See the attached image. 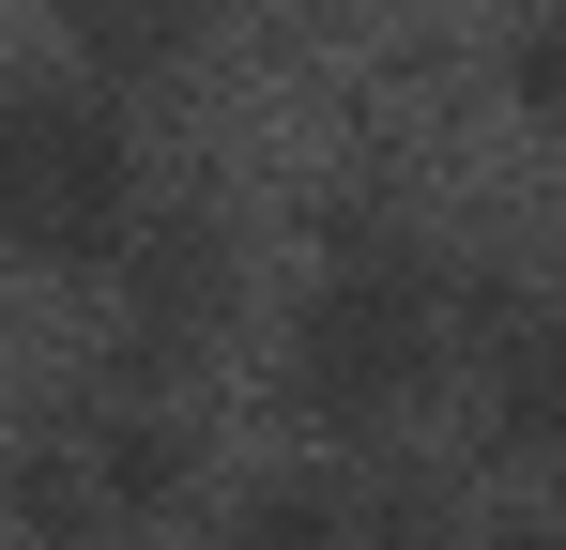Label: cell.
Returning a JSON list of instances; mask_svg holds the SVG:
<instances>
[{
  "label": "cell",
  "mask_w": 566,
  "mask_h": 550,
  "mask_svg": "<svg viewBox=\"0 0 566 550\" xmlns=\"http://www.w3.org/2000/svg\"><path fill=\"white\" fill-rule=\"evenodd\" d=\"M444 337H460L444 275L398 261V245H368V261H322V275H306V306H291V337H276V382H291L306 429L368 444V429H398V413L444 382Z\"/></svg>",
  "instance_id": "obj_1"
},
{
  "label": "cell",
  "mask_w": 566,
  "mask_h": 550,
  "mask_svg": "<svg viewBox=\"0 0 566 550\" xmlns=\"http://www.w3.org/2000/svg\"><path fill=\"white\" fill-rule=\"evenodd\" d=\"M0 214H15V245L46 275L138 261V138H123V107L77 77H31L15 123H0Z\"/></svg>",
  "instance_id": "obj_2"
},
{
  "label": "cell",
  "mask_w": 566,
  "mask_h": 550,
  "mask_svg": "<svg viewBox=\"0 0 566 550\" xmlns=\"http://www.w3.org/2000/svg\"><path fill=\"white\" fill-rule=\"evenodd\" d=\"M214 275H230V245L199 230V214H169V230H138V261H123V367H169L214 337Z\"/></svg>",
  "instance_id": "obj_3"
},
{
  "label": "cell",
  "mask_w": 566,
  "mask_h": 550,
  "mask_svg": "<svg viewBox=\"0 0 566 550\" xmlns=\"http://www.w3.org/2000/svg\"><path fill=\"white\" fill-rule=\"evenodd\" d=\"M490 444L566 474V306H505V352H490Z\"/></svg>",
  "instance_id": "obj_4"
},
{
  "label": "cell",
  "mask_w": 566,
  "mask_h": 550,
  "mask_svg": "<svg viewBox=\"0 0 566 550\" xmlns=\"http://www.w3.org/2000/svg\"><path fill=\"white\" fill-rule=\"evenodd\" d=\"M62 31H77L93 77H169V62H199L214 0H62Z\"/></svg>",
  "instance_id": "obj_5"
},
{
  "label": "cell",
  "mask_w": 566,
  "mask_h": 550,
  "mask_svg": "<svg viewBox=\"0 0 566 550\" xmlns=\"http://www.w3.org/2000/svg\"><path fill=\"white\" fill-rule=\"evenodd\" d=\"M77 458H93V489H107V520H123V536H138V520H169V505H185V429H169V413H138V398H123V413H107V429H93V444H77Z\"/></svg>",
  "instance_id": "obj_6"
},
{
  "label": "cell",
  "mask_w": 566,
  "mask_h": 550,
  "mask_svg": "<svg viewBox=\"0 0 566 550\" xmlns=\"http://www.w3.org/2000/svg\"><path fill=\"white\" fill-rule=\"evenodd\" d=\"M214 550H368V505L322 489V474H261V489L214 520Z\"/></svg>",
  "instance_id": "obj_7"
},
{
  "label": "cell",
  "mask_w": 566,
  "mask_h": 550,
  "mask_svg": "<svg viewBox=\"0 0 566 550\" xmlns=\"http://www.w3.org/2000/svg\"><path fill=\"white\" fill-rule=\"evenodd\" d=\"M505 92H521L536 123H566V0H552V15H521V46H505Z\"/></svg>",
  "instance_id": "obj_8"
},
{
  "label": "cell",
  "mask_w": 566,
  "mask_h": 550,
  "mask_svg": "<svg viewBox=\"0 0 566 550\" xmlns=\"http://www.w3.org/2000/svg\"><path fill=\"white\" fill-rule=\"evenodd\" d=\"M490 550H566V536H552V520H490Z\"/></svg>",
  "instance_id": "obj_9"
}]
</instances>
